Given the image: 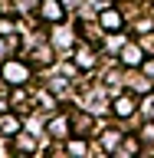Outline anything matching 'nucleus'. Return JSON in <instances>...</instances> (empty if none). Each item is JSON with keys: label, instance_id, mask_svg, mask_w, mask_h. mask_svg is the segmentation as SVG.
<instances>
[{"label": "nucleus", "instance_id": "nucleus-1", "mask_svg": "<svg viewBox=\"0 0 154 158\" xmlns=\"http://www.w3.org/2000/svg\"><path fill=\"white\" fill-rule=\"evenodd\" d=\"M131 99H121V102H118V115H131Z\"/></svg>", "mask_w": 154, "mask_h": 158}, {"label": "nucleus", "instance_id": "nucleus-2", "mask_svg": "<svg viewBox=\"0 0 154 158\" xmlns=\"http://www.w3.org/2000/svg\"><path fill=\"white\" fill-rule=\"evenodd\" d=\"M125 63H138V49H135V46L125 49Z\"/></svg>", "mask_w": 154, "mask_h": 158}, {"label": "nucleus", "instance_id": "nucleus-3", "mask_svg": "<svg viewBox=\"0 0 154 158\" xmlns=\"http://www.w3.org/2000/svg\"><path fill=\"white\" fill-rule=\"evenodd\" d=\"M46 17H53V20L59 17V7H56V3H46Z\"/></svg>", "mask_w": 154, "mask_h": 158}]
</instances>
